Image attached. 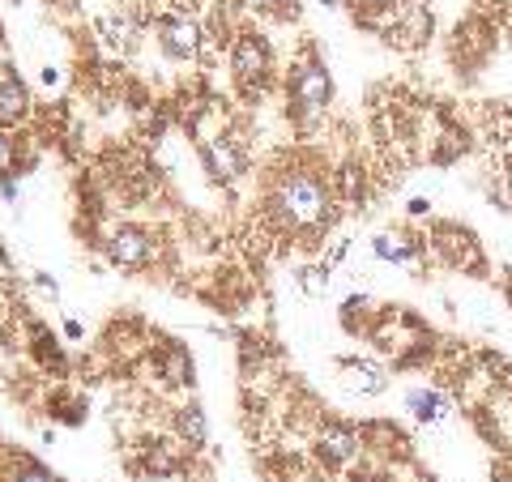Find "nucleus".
Masks as SVG:
<instances>
[{
  "label": "nucleus",
  "mask_w": 512,
  "mask_h": 482,
  "mask_svg": "<svg viewBox=\"0 0 512 482\" xmlns=\"http://www.w3.org/2000/svg\"><path fill=\"white\" fill-rule=\"evenodd\" d=\"M274 214L282 218V227L312 231L329 222V188L316 175H286L274 192Z\"/></svg>",
  "instance_id": "f257e3e1"
},
{
  "label": "nucleus",
  "mask_w": 512,
  "mask_h": 482,
  "mask_svg": "<svg viewBox=\"0 0 512 482\" xmlns=\"http://www.w3.org/2000/svg\"><path fill=\"white\" fill-rule=\"evenodd\" d=\"M329 73L325 69H316V64H308V69H299L295 73V82H291V94H295V107L303 111V116H312V111H320L329 103Z\"/></svg>",
  "instance_id": "f03ea898"
},
{
  "label": "nucleus",
  "mask_w": 512,
  "mask_h": 482,
  "mask_svg": "<svg viewBox=\"0 0 512 482\" xmlns=\"http://www.w3.org/2000/svg\"><path fill=\"white\" fill-rule=\"evenodd\" d=\"M231 69H235L239 82H261V77L269 73V47H265V39L239 35L235 56H231Z\"/></svg>",
  "instance_id": "7ed1b4c3"
},
{
  "label": "nucleus",
  "mask_w": 512,
  "mask_h": 482,
  "mask_svg": "<svg viewBox=\"0 0 512 482\" xmlns=\"http://www.w3.org/2000/svg\"><path fill=\"white\" fill-rule=\"evenodd\" d=\"M107 252H111V261H116V265L137 269V265H146L150 256H154V239L146 231H137V227H124V231L111 235Z\"/></svg>",
  "instance_id": "20e7f679"
},
{
  "label": "nucleus",
  "mask_w": 512,
  "mask_h": 482,
  "mask_svg": "<svg viewBox=\"0 0 512 482\" xmlns=\"http://www.w3.org/2000/svg\"><path fill=\"white\" fill-rule=\"evenodd\" d=\"M158 43H163V52L175 56V60H188L197 52V26L184 22V18H158Z\"/></svg>",
  "instance_id": "39448f33"
},
{
  "label": "nucleus",
  "mask_w": 512,
  "mask_h": 482,
  "mask_svg": "<svg viewBox=\"0 0 512 482\" xmlns=\"http://www.w3.org/2000/svg\"><path fill=\"white\" fill-rule=\"evenodd\" d=\"M316 444H320V457H325L329 465H342V461H350L355 457V448H359V440H355V431H346V427H320V436H316Z\"/></svg>",
  "instance_id": "423d86ee"
},
{
  "label": "nucleus",
  "mask_w": 512,
  "mask_h": 482,
  "mask_svg": "<svg viewBox=\"0 0 512 482\" xmlns=\"http://www.w3.org/2000/svg\"><path fill=\"white\" fill-rule=\"evenodd\" d=\"M205 163H210L214 180H235L239 175V150L231 146V141H214V146H205Z\"/></svg>",
  "instance_id": "0eeeda50"
},
{
  "label": "nucleus",
  "mask_w": 512,
  "mask_h": 482,
  "mask_svg": "<svg viewBox=\"0 0 512 482\" xmlns=\"http://www.w3.org/2000/svg\"><path fill=\"white\" fill-rule=\"evenodd\" d=\"M26 107H30V94H26V86L18 82V77L0 82V124L22 120V116H26Z\"/></svg>",
  "instance_id": "6e6552de"
},
{
  "label": "nucleus",
  "mask_w": 512,
  "mask_h": 482,
  "mask_svg": "<svg viewBox=\"0 0 512 482\" xmlns=\"http://www.w3.org/2000/svg\"><path fill=\"white\" fill-rule=\"evenodd\" d=\"M410 410H414V419H423V423H440L448 414V401L440 393H431V389H414L410 393Z\"/></svg>",
  "instance_id": "1a4fd4ad"
},
{
  "label": "nucleus",
  "mask_w": 512,
  "mask_h": 482,
  "mask_svg": "<svg viewBox=\"0 0 512 482\" xmlns=\"http://www.w3.org/2000/svg\"><path fill=\"white\" fill-rule=\"evenodd\" d=\"M175 427H180V436H184L192 448H201V444H205V419H201V410H197V406H184L180 414H175Z\"/></svg>",
  "instance_id": "9d476101"
},
{
  "label": "nucleus",
  "mask_w": 512,
  "mask_h": 482,
  "mask_svg": "<svg viewBox=\"0 0 512 482\" xmlns=\"http://www.w3.org/2000/svg\"><path fill=\"white\" fill-rule=\"evenodd\" d=\"M414 252L419 248H414L406 235H380L376 239V256H384V261H410Z\"/></svg>",
  "instance_id": "9b49d317"
},
{
  "label": "nucleus",
  "mask_w": 512,
  "mask_h": 482,
  "mask_svg": "<svg viewBox=\"0 0 512 482\" xmlns=\"http://www.w3.org/2000/svg\"><path fill=\"white\" fill-rule=\"evenodd\" d=\"M163 372H167V380H171V384H188L192 363H188L184 350H167V355H163Z\"/></svg>",
  "instance_id": "f8f14e48"
},
{
  "label": "nucleus",
  "mask_w": 512,
  "mask_h": 482,
  "mask_svg": "<svg viewBox=\"0 0 512 482\" xmlns=\"http://www.w3.org/2000/svg\"><path fill=\"white\" fill-rule=\"evenodd\" d=\"M350 389L359 393H384V376L376 367H350Z\"/></svg>",
  "instance_id": "ddd939ff"
},
{
  "label": "nucleus",
  "mask_w": 512,
  "mask_h": 482,
  "mask_svg": "<svg viewBox=\"0 0 512 482\" xmlns=\"http://www.w3.org/2000/svg\"><path fill=\"white\" fill-rule=\"evenodd\" d=\"M13 167V141L5 137V133H0V175H5Z\"/></svg>",
  "instance_id": "4468645a"
},
{
  "label": "nucleus",
  "mask_w": 512,
  "mask_h": 482,
  "mask_svg": "<svg viewBox=\"0 0 512 482\" xmlns=\"http://www.w3.org/2000/svg\"><path fill=\"white\" fill-rule=\"evenodd\" d=\"M18 482H56V478L43 474V470H26V474H18Z\"/></svg>",
  "instance_id": "2eb2a0df"
},
{
  "label": "nucleus",
  "mask_w": 512,
  "mask_h": 482,
  "mask_svg": "<svg viewBox=\"0 0 512 482\" xmlns=\"http://www.w3.org/2000/svg\"><path fill=\"white\" fill-rule=\"evenodd\" d=\"M252 5H256V9H286L291 0H252Z\"/></svg>",
  "instance_id": "dca6fc26"
},
{
  "label": "nucleus",
  "mask_w": 512,
  "mask_h": 482,
  "mask_svg": "<svg viewBox=\"0 0 512 482\" xmlns=\"http://www.w3.org/2000/svg\"><path fill=\"white\" fill-rule=\"evenodd\" d=\"M350 5H355V9H359V5H363V9H372V5H384V0H350Z\"/></svg>",
  "instance_id": "f3484780"
},
{
  "label": "nucleus",
  "mask_w": 512,
  "mask_h": 482,
  "mask_svg": "<svg viewBox=\"0 0 512 482\" xmlns=\"http://www.w3.org/2000/svg\"><path fill=\"white\" fill-rule=\"evenodd\" d=\"M312 482H325V478H312Z\"/></svg>",
  "instance_id": "a211bd4d"
}]
</instances>
